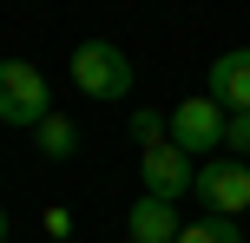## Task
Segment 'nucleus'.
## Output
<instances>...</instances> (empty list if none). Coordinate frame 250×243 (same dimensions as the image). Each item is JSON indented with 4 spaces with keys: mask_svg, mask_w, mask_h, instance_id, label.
Listing matches in <instances>:
<instances>
[{
    "mask_svg": "<svg viewBox=\"0 0 250 243\" xmlns=\"http://www.w3.org/2000/svg\"><path fill=\"white\" fill-rule=\"evenodd\" d=\"M53 112V86L33 59H0V125L33 131L40 118Z\"/></svg>",
    "mask_w": 250,
    "mask_h": 243,
    "instance_id": "nucleus-1",
    "label": "nucleus"
},
{
    "mask_svg": "<svg viewBox=\"0 0 250 243\" xmlns=\"http://www.w3.org/2000/svg\"><path fill=\"white\" fill-rule=\"evenodd\" d=\"M73 86L86 99H132V53L112 46V39L73 46Z\"/></svg>",
    "mask_w": 250,
    "mask_h": 243,
    "instance_id": "nucleus-2",
    "label": "nucleus"
},
{
    "mask_svg": "<svg viewBox=\"0 0 250 243\" xmlns=\"http://www.w3.org/2000/svg\"><path fill=\"white\" fill-rule=\"evenodd\" d=\"M224 105L211 99V92H198V99H178L171 112H165V138L178 145L185 158H211L217 145H224Z\"/></svg>",
    "mask_w": 250,
    "mask_h": 243,
    "instance_id": "nucleus-3",
    "label": "nucleus"
},
{
    "mask_svg": "<svg viewBox=\"0 0 250 243\" xmlns=\"http://www.w3.org/2000/svg\"><path fill=\"white\" fill-rule=\"evenodd\" d=\"M191 191L204 197L211 217H230V224H237L244 210H250V165H244V158H211V165H198V184H191Z\"/></svg>",
    "mask_w": 250,
    "mask_h": 243,
    "instance_id": "nucleus-4",
    "label": "nucleus"
},
{
    "mask_svg": "<svg viewBox=\"0 0 250 243\" xmlns=\"http://www.w3.org/2000/svg\"><path fill=\"white\" fill-rule=\"evenodd\" d=\"M138 178H145V197H165V204H178V197L198 184V165H191L185 151H178L171 138L151 145V151H138Z\"/></svg>",
    "mask_w": 250,
    "mask_h": 243,
    "instance_id": "nucleus-5",
    "label": "nucleus"
},
{
    "mask_svg": "<svg viewBox=\"0 0 250 243\" xmlns=\"http://www.w3.org/2000/svg\"><path fill=\"white\" fill-rule=\"evenodd\" d=\"M211 92L224 112H250V46H230V53H217L211 59Z\"/></svg>",
    "mask_w": 250,
    "mask_h": 243,
    "instance_id": "nucleus-6",
    "label": "nucleus"
},
{
    "mask_svg": "<svg viewBox=\"0 0 250 243\" xmlns=\"http://www.w3.org/2000/svg\"><path fill=\"white\" fill-rule=\"evenodd\" d=\"M125 230H132V243H178L185 217H178V204H165V197H145V191H138V204L125 210Z\"/></svg>",
    "mask_w": 250,
    "mask_h": 243,
    "instance_id": "nucleus-7",
    "label": "nucleus"
},
{
    "mask_svg": "<svg viewBox=\"0 0 250 243\" xmlns=\"http://www.w3.org/2000/svg\"><path fill=\"white\" fill-rule=\"evenodd\" d=\"M33 138H40V158H73V151H79V125H73L66 112H46V118L33 125Z\"/></svg>",
    "mask_w": 250,
    "mask_h": 243,
    "instance_id": "nucleus-8",
    "label": "nucleus"
},
{
    "mask_svg": "<svg viewBox=\"0 0 250 243\" xmlns=\"http://www.w3.org/2000/svg\"><path fill=\"white\" fill-rule=\"evenodd\" d=\"M178 243H244V230H237L230 217H198V224L178 230Z\"/></svg>",
    "mask_w": 250,
    "mask_h": 243,
    "instance_id": "nucleus-9",
    "label": "nucleus"
},
{
    "mask_svg": "<svg viewBox=\"0 0 250 243\" xmlns=\"http://www.w3.org/2000/svg\"><path fill=\"white\" fill-rule=\"evenodd\" d=\"M132 138H138V151L165 145V112H145V105H138V112H132Z\"/></svg>",
    "mask_w": 250,
    "mask_h": 243,
    "instance_id": "nucleus-10",
    "label": "nucleus"
},
{
    "mask_svg": "<svg viewBox=\"0 0 250 243\" xmlns=\"http://www.w3.org/2000/svg\"><path fill=\"white\" fill-rule=\"evenodd\" d=\"M224 151L230 158H250V112H230L224 118Z\"/></svg>",
    "mask_w": 250,
    "mask_h": 243,
    "instance_id": "nucleus-11",
    "label": "nucleus"
},
{
    "mask_svg": "<svg viewBox=\"0 0 250 243\" xmlns=\"http://www.w3.org/2000/svg\"><path fill=\"white\" fill-rule=\"evenodd\" d=\"M7 230H13V224H7V210H0V243H7Z\"/></svg>",
    "mask_w": 250,
    "mask_h": 243,
    "instance_id": "nucleus-12",
    "label": "nucleus"
}]
</instances>
